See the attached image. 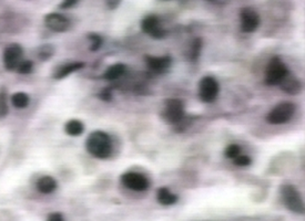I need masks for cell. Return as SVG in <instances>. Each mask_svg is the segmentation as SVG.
<instances>
[{"mask_svg": "<svg viewBox=\"0 0 305 221\" xmlns=\"http://www.w3.org/2000/svg\"><path fill=\"white\" fill-rule=\"evenodd\" d=\"M88 153L99 159H105L112 153V142L110 136L102 131H95L89 134L86 141Z\"/></svg>", "mask_w": 305, "mask_h": 221, "instance_id": "cell-1", "label": "cell"}, {"mask_svg": "<svg viewBox=\"0 0 305 221\" xmlns=\"http://www.w3.org/2000/svg\"><path fill=\"white\" fill-rule=\"evenodd\" d=\"M281 196L283 203L290 211L298 215L304 214L303 199L299 190L293 185L286 184L281 186Z\"/></svg>", "mask_w": 305, "mask_h": 221, "instance_id": "cell-2", "label": "cell"}, {"mask_svg": "<svg viewBox=\"0 0 305 221\" xmlns=\"http://www.w3.org/2000/svg\"><path fill=\"white\" fill-rule=\"evenodd\" d=\"M24 55L25 50L21 44L12 42L6 45L1 55L2 66L5 70L8 72H15L19 63L24 60Z\"/></svg>", "mask_w": 305, "mask_h": 221, "instance_id": "cell-3", "label": "cell"}, {"mask_svg": "<svg viewBox=\"0 0 305 221\" xmlns=\"http://www.w3.org/2000/svg\"><path fill=\"white\" fill-rule=\"evenodd\" d=\"M184 104L178 99H169L164 102V108L161 114L162 120L168 124H177L184 118Z\"/></svg>", "mask_w": 305, "mask_h": 221, "instance_id": "cell-4", "label": "cell"}, {"mask_svg": "<svg viewBox=\"0 0 305 221\" xmlns=\"http://www.w3.org/2000/svg\"><path fill=\"white\" fill-rule=\"evenodd\" d=\"M295 113V105L291 102H282L278 104L274 109L268 114L266 121L272 125L285 124L293 117Z\"/></svg>", "mask_w": 305, "mask_h": 221, "instance_id": "cell-5", "label": "cell"}, {"mask_svg": "<svg viewBox=\"0 0 305 221\" xmlns=\"http://www.w3.org/2000/svg\"><path fill=\"white\" fill-rule=\"evenodd\" d=\"M289 73L286 66L279 57L272 58L265 70V83L268 86H278Z\"/></svg>", "mask_w": 305, "mask_h": 221, "instance_id": "cell-6", "label": "cell"}, {"mask_svg": "<svg viewBox=\"0 0 305 221\" xmlns=\"http://www.w3.org/2000/svg\"><path fill=\"white\" fill-rule=\"evenodd\" d=\"M220 87L218 81L215 80L213 76H204L200 81V86H199V95L200 99L204 103H211L219 95Z\"/></svg>", "mask_w": 305, "mask_h": 221, "instance_id": "cell-7", "label": "cell"}, {"mask_svg": "<svg viewBox=\"0 0 305 221\" xmlns=\"http://www.w3.org/2000/svg\"><path fill=\"white\" fill-rule=\"evenodd\" d=\"M121 182L127 188L134 191H145L150 186V182L146 176L133 172L124 174L121 176Z\"/></svg>", "mask_w": 305, "mask_h": 221, "instance_id": "cell-8", "label": "cell"}, {"mask_svg": "<svg viewBox=\"0 0 305 221\" xmlns=\"http://www.w3.org/2000/svg\"><path fill=\"white\" fill-rule=\"evenodd\" d=\"M241 30L245 33H251L256 30L260 25V17L252 8H242L240 10Z\"/></svg>", "mask_w": 305, "mask_h": 221, "instance_id": "cell-9", "label": "cell"}, {"mask_svg": "<svg viewBox=\"0 0 305 221\" xmlns=\"http://www.w3.org/2000/svg\"><path fill=\"white\" fill-rule=\"evenodd\" d=\"M45 25L53 32H66L70 28V20L61 14L50 12L45 17Z\"/></svg>", "mask_w": 305, "mask_h": 221, "instance_id": "cell-10", "label": "cell"}, {"mask_svg": "<svg viewBox=\"0 0 305 221\" xmlns=\"http://www.w3.org/2000/svg\"><path fill=\"white\" fill-rule=\"evenodd\" d=\"M142 31L154 39H163L167 36V31L161 28L160 20L156 16H148L141 21Z\"/></svg>", "mask_w": 305, "mask_h": 221, "instance_id": "cell-11", "label": "cell"}, {"mask_svg": "<svg viewBox=\"0 0 305 221\" xmlns=\"http://www.w3.org/2000/svg\"><path fill=\"white\" fill-rule=\"evenodd\" d=\"M146 62L148 67L155 73H166L171 66L172 60L170 57H153V55H147Z\"/></svg>", "mask_w": 305, "mask_h": 221, "instance_id": "cell-12", "label": "cell"}, {"mask_svg": "<svg viewBox=\"0 0 305 221\" xmlns=\"http://www.w3.org/2000/svg\"><path fill=\"white\" fill-rule=\"evenodd\" d=\"M83 66H84L83 62H70L66 63V65L59 66L57 69L53 71L52 78L54 80H63L70 74L75 73V72L81 70Z\"/></svg>", "mask_w": 305, "mask_h": 221, "instance_id": "cell-13", "label": "cell"}, {"mask_svg": "<svg viewBox=\"0 0 305 221\" xmlns=\"http://www.w3.org/2000/svg\"><path fill=\"white\" fill-rule=\"evenodd\" d=\"M36 188L40 194L49 195L56 191L58 188V182L52 176L44 175L36 182Z\"/></svg>", "mask_w": 305, "mask_h": 221, "instance_id": "cell-14", "label": "cell"}, {"mask_svg": "<svg viewBox=\"0 0 305 221\" xmlns=\"http://www.w3.org/2000/svg\"><path fill=\"white\" fill-rule=\"evenodd\" d=\"M281 88L283 91H285L289 94H298L302 88L300 81L295 78V76L291 75L290 73H287L284 79L282 80V82L280 83Z\"/></svg>", "mask_w": 305, "mask_h": 221, "instance_id": "cell-15", "label": "cell"}, {"mask_svg": "<svg viewBox=\"0 0 305 221\" xmlns=\"http://www.w3.org/2000/svg\"><path fill=\"white\" fill-rule=\"evenodd\" d=\"M30 96L28 93L19 91L10 95V104L17 110H25L30 105Z\"/></svg>", "mask_w": 305, "mask_h": 221, "instance_id": "cell-16", "label": "cell"}, {"mask_svg": "<svg viewBox=\"0 0 305 221\" xmlns=\"http://www.w3.org/2000/svg\"><path fill=\"white\" fill-rule=\"evenodd\" d=\"M10 94L6 86L0 87V120H3L9 114Z\"/></svg>", "mask_w": 305, "mask_h": 221, "instance_id": "cell-17", "label": "cell"}, {"mask_svg": "<svg viewBox=\"0 0 305 221\" xmlns=\"http://www.w3.org/2000/svg\"><path fill=\"white\" fill-rule=\"evenodd\" d=\"M156 199H158L160 205L172 206L178 201V196L172 194L167 187H161V188L158 189V193H156Z\"/></svg>", "mask_w": 305, "mask_h": 221, "instance_id": "cell-18", "label": "cell"}, {"mask_svg": "<svg viewBox=\"0 0 305 221\" xmlns=\"http://www.w3.org/2000/svg\"><path fill=\"white\" fill-rule=\"evenodd\" d=\"M65 132L67 135L77 137L84 132V125L81 121L74 118V120H69L65 124Z\"/></svg>", "mask_w": 305, "mask_h": 221, "instance_id": "cell-19", "label": "cell"}, {"mask_svg": "<svg viewBox=\"0 0 305 221\" xmlns=\"http://www.w3.org/2000/svg\"><path fill=\"white\" fill-rule=\"evenodd\" d=\"M36 53L37 58L39 59L40 61L47 62L53 57L54 53H56V48H54V45L51 44H45L38 46Z\"/></svg>", "mask_w": 305, "mask_h": 221, "instance_id": "cell-20", "label": "cell"}, {"mask_svg": "<svg viewBox=\"0 0 305 221\" xmlns=\"http://www.w3.org/2000/svg\"><path fill=\"white\" fill-rule=\"evenodd\" d=\"M126 72V66L122 63H116L109 66L103 73V78L108 81H113L119 79L120 76Z\"/></svg>", "mask_w": 305, "mask_h": 221, "instance_id": "cell-21", "label": "cell"}, {"mask_svg": "<svg viewBox=\"0 0 305 221\" xmlns=\"http://www.w3.org/2000/svg\"><path fill=\"white\" fill-rule=\"evenodd\" d=\"M33 67H35V65H33V62L31 60L24 59V60L19 63V66H17L15 72H17V73L21 74V75H29L32 73Z\"/></svg>", "mask_w": 305, "mask_h": 221, "instance_id": "cell-22", "label": "cell"}, {"mask_svg": "<svg viewBox=\"0 0 305 221\" xmlns=\"http://www.w3.org/2000/svg\"><path fill=\"white\" fill-rule=\"evenodd\" d=\"M240 154H241V147L239 145H236V144H231V145H229L226 148V151H224V155H226L227 158L230 159H234L235 157H238Z\"/></svg>", "mask_w": 305, "mask_h": 221, "instance_id": "cell-23", "label": "cell"}, {"mask_svg": "<svg viewBox=\"0 0 305 221\" xmlns=\"http://www.w3.org/2000/svg\"><path fill=\"white\" fill-rule=\"evenodd\" d=\"M88 39L90 41V50L91 51H97L100 49L101 44H102V38L97 33H90L88 35Z\"/></svg>", "mask_w": 305, "mask_h": 221, "instance_id": "cell-24", "label": "cell"}, {"mask_svg": "<svg viewBox=\"0 0 305 221\" xmlns=\"http://www.w3.org/2000/svg\"><path fill=\"white\" fill-rule=\"evenodd\" d=\"M202 50V40L201 39H196L193 41L192 49H191V59L192 60H197V59L200 57Z\"/></svg>", "mask_w": 305, "mask_h": 221, "instance_id": "cell-25", "label": "cell"}, {"mask_svg": "<svg viewBox=\"0 0 305 221\" xmlns=\"http://www.w3.org/2000/svg\"><path fill=\"white\" fill-rule=\"evenodd\" d=\"M252 163V160H251V158H250L249 156H247V155H239L238 157H235L234 158V164L235 165H238V166H249L250 164Z\"/></svg>", "mask_w": 305, "mask_h": 221, "instance_id": "cell-26", "label": "cell"}, {"mask_svg": "<svg viewBox=\"0 0 305 221\" xmlns=\"http://www.w3.org/2000/svg\"><path fill=\"white\" fill-rule=\"evenodd\" d=\"M46 221H65V217L60 212H51L47 217Z\"/></svg>", "mask_w": 305, "mask_h": 221, "instance_id": "cell-27", "label": "cell"}, {"mask_svg": "<svg viewBox=\"0 0 305 221\" xmlns=\"http://www.w3.org/2000/svg\"><path fill=\"white\" fill-rule=\"evenodd\" d=\"M78 1L79 0H63L59 8H60V9H69V8H73L74 6L77 5Z\"/></svg>", "mask_w": 305, "mask_h": 221, "instance_id": "cell-28", "label": "cell"}, {"mask_svg": "<svg viewBox=\"0 0 305 221\" xmlns=\"http://www.w3.org/2000/svg\"><path fill=\"white\" fill-rule=\"evenodd\" d=\"M99 97L102 101H105V102H109L112 100V93H111V90L110 88H104V90L100 93L99 94Z\"/></svg>", "mask_w": 305, "mask_h": 221, "instance_id": "cell-29", "label": "cell"}, {"mask_svg": "<svg viewBox=\"0 0 305 221\" xmlns=\"http://www.w3.org/2000/svg\"><path fill=\"white\" fill-rule=\"evenodd\" d=\"M121 0H107V6L109 9H116V8H118V6L120 5Z\"/></svg>", "mask_w": 305, "mask_h": 221, "instance_id": "cell-30", "label": "cell"}]
</instances>
